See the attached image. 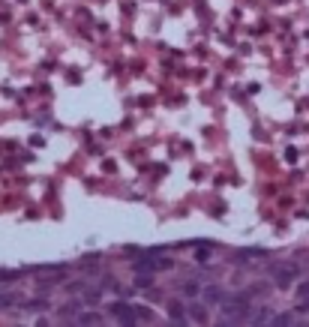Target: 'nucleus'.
Wrapping results in <instances>:
<instances>
[{
    "label": "nucleus",
    "mask_w": 309,
    "mask_h": 327,
    "mask_svg": "<svg viewBox=\"0 0 309 327\" xmlns=\"http://www.w3.org/2000/svg\"><path fill=\"white\" fill-rule=\"evenodd\" d=\"M270 276H273V282H276L279 288H288L291 282L300 276V267H294V264H273Z\"/></svg>",
    "instance_id": "1"
},
{
    "label": "nucleus",
    "mask_w": 309,
    "mask_h": 327,
    "mask_svg": "<svg viewBox=\"0 0 309 327\" xmlns=\"http://www.w3.org/2000/svg\"><path fill=\"white\" fill-rule=\"evenodd\" d=\"M171 261L168 258H159V252H147V258H141V261H135V270L138 273H156V270H168Z\"/></svg>",
    "instance_id": "2"
},
{
    "label": "nucleus",
    "mask_w": 309,
    "mask_h": 327,
    "mask_svg": "<svg viewBox=\"0 0 309 327\" xmlns=\"http://www.w3.org/2000/svg\"><path fill=\"white\" fill-rule=\"evenodd\" d=\"M108 312L120 321V324H135V321H138V315H135V306H129V303H123V300H114L111 306H108Z\"/></svg>",
    "instance_id": "3"
},
{
    "label": "nucleus",
    "mask_w": 309,
    "mask_h": 327,
    "mask_svg": "<svg viewBox=\"0 0 309 327\" xmlns=\"http://www.w3.org/2000/svg\"><path fill=\"white\" fill-rule=\"evenodd\" d=\"M201 297H204V303H213V306H216V303H228V294H225V291H222L219 285L204 288V294H201Z\"/></svg>",
    "instance_id": "4"
},
{
    "label": "nucleus",
    "mask_w": 309,
    "mask_h": 327,
    "mask_svg": "<svg viewBox=\"0 0 309 327\" xmlns=\"http://www.w3.org/2000/svg\"><path fill=\"white\" fill-rule=\"evenodd\" d=\"M270 318H273L270 309H258V312H252L246 321H249V324H270Z\"/></svg>",
    "instance_id": "5"
},
{
    "label": "nucleus",
    "mask_w": 309,
    "mask_h": 327,
    "mask_svg": "<svg viewBox=\"0 0 309 327\" xmlns=\"http://www.w3.org/2000/svg\"><path fill=\"white\" fill-rule=\"evenodd\" d=\"M168 315H171V321H174V324H183V306L177 300H171L168 303Z\"/></svg>",
    "instance_id": "6"
},
{
    "label": "nucleus",
    "mask_w": 309,
    "mask_h": 327,
    "mask_svg": "<svg viewBox=\"0 0 309 327\" xmlns=\"http://www.w3.org/2000/svg\"><path fill=\"white\" fill-rule=\"evenodd\" d=\"M270 324H276V327H288V324H294V315L291 312H279V315H273Z\"/></svg>",
    "instance_id": "7"
},
{
    "label": "nucleus",
    "mask_w": 309,
    "mask_h": 327,
    "mask_svg": "<svg viewBox=\"0 0 309 327\" xmlns=\"http://www.w3.org/2000/svg\"><path fill=\"white\" fill-rule=\"evenodd\" d=\"M75 321H78V324H102V315H99V312H84V315H78Z\"/></svg>",
    "instance_id": "8"
},
{
    "label": "nucleus",
    "mask_w": 309,
    "mask_h": 327,
    "mask_svg": "<svg viewBox=\"0 0 309 327\" xmlns=\"http://www.w3.org/2000/svg\"><path fill=\"white\" fill-rule=\"evenodd\" d=\"M195 294H201L198 282H183V297H195Z\"/></svg>",
    "instance_id": "9"
},
{
    "label": "nucleus",
    "mask_w": 309,
    "mask_h": 327,
    "mask_svg": "<svg viewBox=\"0 0 309 327\" xmlns=\"http://www.w3.org/2000/svg\"><path fill=\"white\" fill-rule=\"evenodd\" d=\"M15 303H18V300H15V294H0V309H9Z\"/></svg>",
    "instance_id": "10"
},
{
    "label": "nucleus",
    "mask_w": 309,
    "mask_h": 327,
    "mask_svg": "<svg viewBox=\"0 0 309 327\" xmlns=\"http://www.w3.org/2000/svg\"><path fill=\"white\" fill-rule=\"evenodd\" d=\"M294 294H297V300H306V297H309V279L297 285V291H294Z\"/></svg>",
    "instance_id": "11"
},
{
    "label": "nucleus",
    "mask_w": 309,
    "mask_h": 327,
    "mask_svg": "<svg viewBox=\"0 0 309 327\" xmlns=\"http://www.w3.org/2000/svg\"><path fill=\"white\" fill-rule=\"evenodd\" d=\"M135 285H138V288H150V285H153V279H150V276H144V273H138V279H135Z\"/></svg>",
    "instance_id": "12"
},
{
    "label": "nucleus",
    "mask_w": 309,
    "mask_h": 327,
    "mask_svg": "<svg viewBox=\"0 0 309 327\" xmlns=\"http://www.w3.org/2000/svg\"><path fill=\"white\" fill-rule=\"evenodd\" d=\"M24 309H48V303H45V300H27Z\"/></svg>",
    "instance_id": "13"
},
{
    "label": "nucleus",
    "mask_w": 309,
    "mask_h": 327,
    "mask_svg": "<svg viewBox=\"0 0 309 327\" xmlns=\"http://www.w3.org/2000/svg\"><path fill=\"white\" fill-rule=\"evenodd\" d=\"M18 273H12V270H0V282H12Z\"/></svg>",
    "instance_id": "14"
},
{
    "label": "nucleus",
    "mask_w": 309,
    "mask_h": 327,
    "mask_svg": "<svg viewBox=\"0 0 309 327\" xmlns=\"http://www.w3.org/2000/svg\"><path fill=\"white\" fill-rule=\"evenodd\" d=\"M135 315H138V318H147V321H150V315H153V312H150V309H144V306H135Z\"/></svg>",
    "instance_id": "15"
}]
</instances>
